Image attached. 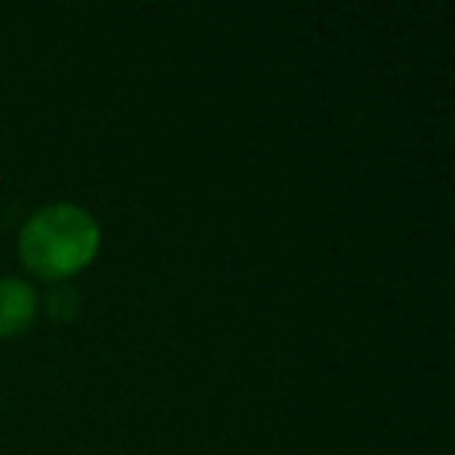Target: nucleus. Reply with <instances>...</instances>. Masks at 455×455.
<instances>
[{"label":"nucleus","mask_w":455,"mask_h":455,"mask_svg":"<svg viewBox=\"0 0 455 455\" xmlns=\"http://www.w3.org/2000/svg\"><path fill=\"white\" fill-rule=\"evenodd\" d=\"M100 247V228L76 203H51L22 225L20 259L44 281H66L88 268Z\"/></svg>","instance_id":"f257e3e1"},{"label":"nucleus","mask_w":455,"mask_h":455,"mask_svg":"<svg viewBox=\"0 0 455 455\" xmlns=\"http://www.w3.org/2000/svg\"><path fill=\"white\" fill-rule=\"evenodd\" d=\"M38 293L22 278H0V337H16L32 324Z\"/></svg>","instance_id":"f03ea898"}]
</instances>
